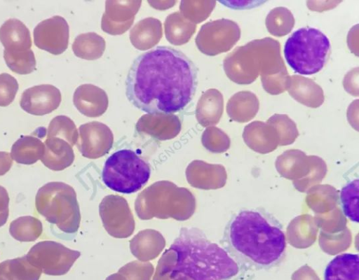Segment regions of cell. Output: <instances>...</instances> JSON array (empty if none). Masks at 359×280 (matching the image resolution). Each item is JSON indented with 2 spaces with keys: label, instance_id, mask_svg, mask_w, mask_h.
<instances>
[{
  "label": "cell",
  "instance_id": "6da1fadb",
  "mask_svg": "<svg viewBox=\"0 0 359 280\" xmlns=\"http://www.w3.org/2000/svg\"><path fill=\"white\" fill-rule=\"evenodd\" d=\"M197 84V68L186 55L169 46H158L133 61L126 93L141 111L172 114L190 103Z\"/></svg>",
  "mask_w": 359,
  "mask_h": 280
},
{
  "label": "cell",
  "instance_id": "7a4b0ae2",
  "mask_svg": "<svg viewBox=\"0 0 359 280\" xmlns=\"http://www.w3.org/2000/svg\"><path fill=\"white\" fill-rule=\"evenodd\" d=\"M221 244L238 265L255 270L278 266L287 248L282 224L262 208L242 209L234 214L224 228Z\"/></svg>",
  "mask_w": 359,
  "mask_h": 280
},
{
  "label": "cell",
  "instance_id": "3957f363",
  "mask_svg": "<svg viewBox=\"0 0 359 280\" xmlns=\"http://www.w3.org/2000/svg\"><path fill=\"white\" fill-rule=\"evenodd\" d=\"M158 267L176 280H227L239 272L238 265L222 247L201 230L187 227L163 253Z\"/></svg>",
  "mask_w": 359,
  "mask_h": 280
},
{
  "label": "cell",
  "instance_id": "277c9868",
  "mask_svg": "<svg viewBox=\"0 0 359 280\" xmlns=\"http://www.w3.org/2000/svg\"><path fill=\"white\" fill-rule=\"evenodd\" d=\"M226 76L239 85H248L261 76L264 90L279 94L287 89L289 76L278 41L266 37L235 48L223 61Z\"/></svg>",
  "mask_w": 359,
  "mask_h": 280
},
{
  "label": "cell",
  "instance_id": "5b68a950",
  "mask_svg": "<svg viewBox=\"0 0 359 280\" xmlns=\"http://www.w3.org/2000/svg\"><path fill=\"white\" fill-rule=\"evenodd\" d=\"M195 208V197L189 190L165 180L146 188L135 202V212L142 220L171 218L186 220L194 214Z\"/></svg>",
  "mask_w": 359,
  "mask_h": 280
},
{
  "label": "cell",
  "instance_id": "8992f818",
  "mask_svg": "<svg viewBox=\"0 0 359 280\" xmlns=\"http://www.w3.org/2000/svg\"><path fill=\"white\" fill-rule=\"evenodd\" d=\"M330 53L328 38L320 30L303 27L287 39L284 55L289 66L297 74L312 75L324 66Z\"/></svg>",
  "mask_w": 359,
  "mask_h": 280
},
{
  "label": "cell",
  "instance_id": "52a82bcc",
  "mask_svg": "<svg viewBox=\"0 0 359 280\" xmlns=\"http://www.w3.org/2000/svg\"><path fill=\"white\" fill-rule=\"evenodd\" d=\"M151 170L149 164L134 151L118 150L105 162L102 181L111 190L125 194L140 190L149 181Z\"/></svg>",
  "mask_w": 359,
  "mask_h": 280
},
{
  "label": "cell",
  "instance_id": "ba28073f",
  "mask_svg": "<svg viewBox=\"0 0 359 280\" xmlns=\"http://www.w3.org/2000/svg\"><path fill=\"white\" fill-rule=\"evenodd\" d=\"M238 24L229 19H219L203 24L196 37L198 49L208 56L230 50L241 37Z\"/></svg>",
  "mask_w": 359,
  "mask_h": 280
},
{
  "label": "cell",
  "instance_id": "9c48e42d",
  "mask_svg": "<svg viewBox=\"0 0 359 280\" xmlns=\"http://www.w3.org/2000/svg\"><path fill=\"white\" fill-rule=\"evenodd\" d=\"M99 213L107 233L115 238H127L135 230V220L128 202L116 195L105 196L99 205Z\"/></svg>",
  "mask_w": 359,
  "mask_h": 280
},
{
  "label": "cell",
  "instance_id": "30bf717a",
  "mask_svg": "<svg viewBox=\"0 0 359 280\" xmlns=\"http://www.w3.org/2000/svg\"><path fill=\"white\" fill-rule=\"evenodd\" d=\"M69 36V25L65 19L59 15L41 21L34 29L35 46L55 55L67 50Z\"/></svg>",
  "mask_w": 359,
  "mask_h": 280
},
{
  "label": "cell",
  "instance_id": "8fae6325",
  "mask_svg": "<svg viewBox=\"0 0 359 280\" xmlns=\"http://www.w3.org/2000/svg\"><path fill=\"white\" fill-rule=\"evenodd\" d=\"M78 148L83 156L90 159L101 158L109 153L114 143L109 127L97 121L81 125L79 128Z\"/></svg>",
  "mask_w": 359,
  "mask_h": 280
},
{
  "label": "cell",
  "instance_id": "7c38bea8",
  "mask_svg": "<svg viewBox=\"0 0 359 280\" xmlns=\"http://www.w3.org/2000/svg\"><path fill=\"white\" fill-rule=\"evenodd\" d=\"M142 1H106L101 20L102 31L110 35H121L132 26Z\"/></svg>",
  "mask_w": 359,
  "mask_h": 280
},
{
  "label": "cell",
  "instance_id": "4fadbf2b",
  "mask_svg": "<svg viewBox=\"0 0 359 280\" xmlns=\"http://www.w3.org/2000/svg\"><path fill=\"white\" fill-rule=\"evenodd\" d=\"M61 101L58 88L52 85L42 84L25 90L22 94L20 104L28 113L43 115L57 108Z\"/></svg>",
  "mask_w": 359,
  "mask_h": 280
},
{
  "label": "cell",
  "instance_id": "5bb4252c",
  "mask_svg": "<svg viewBox=\"0 0 359 280\" xmlns=\"http://www.w3.org/2000/svg\"><path fill=\"white\" fill-rule=\"evenodd\" d=\"M136 130L159 141L170 140L181 131L182 123L175 114L147 113L136 123Z\"/></svg>",
  "mask_w": 359,
  "mask_h": 280
},
{
  "label": "cell",
  "instance_id": "9a60e30c",
  "mask_svg": "<svg viewBox=\"0 0 359 280\" xmlns=\"http://www.w3.org/2000/svg\"><path fill=\"white\" fill-rule=\"evenodd\" d=\"M73 102L81 113L87 117L96 118L107 111L109 99L102 88L93 84H83L74 91Z\"/></svg>",
  "mask_w": 359,
  "mask_h": 280
},
{
  "label": "cell",
  "instance_id": "2e32d148",
  "mask_svg": "<svg viewBox=\"0 0 359 280\" xmlns=\"http://www.w3.org/2000/svg\"><path fill=\"white\" fill-rule=\"evenodd\" d=\"M286 90L297 102L310 108L320 107L324 102L322 88L312 79L301 75L288 76Z\"/></svg>",
  "mask_w": 359,
  "mask_h": 280
},
{
  "label": "cell",
  "instance_id": "e0dca14e",
  "mask_svg": "<svg viewBox=\"0 0 359 280\" xmlns=\"http://www.w3.org/2000/svg\"><path fill=\"white\" fill-rule=\"evenodd\" d=\"M0 41L4 52L16 53L31 49L30 32L25 24L17 19L7 20L0 27Z\"/></svg>",
  "mask_w": 359,
  "mask_h": 280
},
{
  "label": "cell",
  "instance_id": "ac0fdd59",
  "mask_svg": "<svg viewBox=\"0 0 359 280\" xmlns=\"http://www.w3.org/2000/svg\"><path fill=\"white\" fill-rule=\"evenodd\" d=\"M165 246V240L157 230L146 229L139 232L130 241L132 254L142 261L156 258Z\"/></svg>",
  "mask_w": 359,
  "mask_h": 280
},
{
  "label": "cell",
  "instance_id": "d6986e66",
  "mask_svg": "<svg viewBox=\"0 0 359 280\" xmlns=\"http://www.w3.org/2000/svg\"><path fill=\"white\" fill-rule=\"evenodd\" d=\"M223 111L222 94L217 89H208L198 101L196 118L202 127H211L219 122Z\"/></svg>",
  "mask_w": 359,
  "mask_h": 280
},
{
  "label": "cell",
  "instance_id": "ffe728a7",
  "mask_svg": "<svg viewBox=\"0 0 359 280\" xmlns=\"http://www.w3.org/2000/svg\"><path fill=\"white\" fill-rule=\"evenodd\" d=\"M162 36L161 21L151 17L140 20L130 31V41L140 50H147L154 47Z\"/></svg>",
  "mask_w": 359,
  "mask_h": 280
},
{
  "label": "cell",
  "instance_id": "44dd1931",
  "mask_svg": "<svg viewBox=\"0 0 359 280\" xmlns=\"http://www.w3.org/2000/svg\"><path fill=\"white\" fill-rule=\"evenodd\" d=\"M259 108L256 94L250 91H241L234 94L227 102L226 113L229 117L238 122L252 120Z\"/></svg>",
  "mask_w": 359,
  "mask_h": 280
},
{
  "label": "cell",
  "instance_id": "7402d4cb",
  "mask_svg": "<svg viewBox=\"0 0 359 280\" xmlns=\"http://www.w3.org/2000/svg\"><path fill=\"white\" fill-rule=\"evenodd\" d=\"M324 280H359V256L344 253L335 256L326 266Z\"/></svg>",
  "mask_w": 359,
  "mask_h": 280
},
{
  "label": "cell",
  "instance_id": "603a6c76",
  "mask_svg": "<svg viewBox=\"0 0 359 280\" xmlns=\"http://www.w3.org/2000/svg\"><path fill=\"white\" fill-rule=\"evenodd\" d=\"M164 27L166 39L175 46L187 43L196 30V24L185 19L180 12L168 15Z\"/></svg>",
  "mask_w": 359,
  "mask_h": 280
},
{
  "label": "cell",
  "instance_id": "cb8c5ba5",
  "mask_svg": "<svg viewBox=\"0 0 359 280\" xmlns=\"http://www.w3.org/2000/svg\"><path fill=\"white\" fill-rule=\"evenodd\" d=\"M106 47L104 39L95 32L81 34L72 44L74 55L86 60H95L102 57Z\"/></svg>",
  "mask_w": 359,
  "mask_h": 280
},
{
  "label": "cell",
  "instance_id": "d4e9b609",
  "mask_svg": "<svg viewBox=\"0 0 359 280\" xmlns=\"http://www.w3.org/2000/svg\"><path fill=\"white\" fill-rule=\"evenodd\" d=\"M278 134L275 128L268 122L255 120L247 125L243 136L246 144L252 148L262 150L270 147L269 145L275 142Z\"/></svg>",
  "mask_w": 359,
  "mask_h": 280
},
{
  "label": "cell",
  "instance_id": "484cf974",
  "mask_svg": "<svg viewBox=\"0 0 359 280\" xmlns=\"http://www.w3.org/2000/svg\"><path fill=\"white\" fill-rule=\"evenodd\" d=\"M265 24L271 35L281 37L291 32L294 25V18L288 8L276 7L267 14Z\"/></svg>",
  "mask_w": 359,
  "mask_h": 280
},
{
  "label": "cell",
  "instance_id": "4316f807",
  "mask_svg": "<svg viewBox=\"0 0 359 280\" xmlns=\"http://www.w3.org/2000/svg\"><path fill=\"white\" fill-rule=\"evenodd\" d=\"M215 5V1H181L180 13L185 19L196 24L205 20L211 14Z\"/></svg>",
  "mask_w": 359,
  "mask_h": 280
},
{
  "label": "cell",
  "instance_id": "83f0119b",
  "mask_svg": "<svg viewBox=\"0 0 359 280\" xmlns=\"http://www.w3.org/2000/svg\"><path fill=\"white\" fill-rule=\"evenodd\" d=\"M358 187L356 178L348 182L341 190L339 200L344 215L351 221L358 223Z\"/></svg>",
  "mask_w": 359,
  "mask_h": 280
},
{
  "label": "cell",
  "instance_id": "f1b7e54d",
  "mask_svg": "<svg viewBox=\"0 0 359 280\" xmlns=\"http://www.w3.org/2000/svg\"><path fill=\"white\" fill-rule=\"evenodd\" d=\"M4 57L8 67L18 74H28L36 68V59L33 51L8 53L4 52Z\"/></svg>",
  "mask_w": 359,
  "mask_h": 280
},
{
  "label": "cell",
  "instance_id": "f546056e",
  "mask_svg": "<svg viewBox=\"0 0 359 280\" xmlns=\"http://www.w3.org/2000/svg\"><path fill=\"white\" fill-rule=\"evenodd\" d=\"M60 136L73 146L78 140V131L73 120L66 115H57L50 122L48 136Z\"/></svg>",
  "mask_w": 359,
  "mask_h": 280
},
{
  "label": "cell",
  "instance_id": "4dcf8cb0",
  "mask_svg": "<svg viewBox=\"0 0 359 280\" xmlns=\"http://www.w3.org/2000/svg\"><path fill=\"white\" fill-rule=\"evenodd\" d=\"M266 122L271 125L280 136V141L291 143L298 136V130L295 122L285 114H274Z\"/></svg>",
  "mask_w": 359,
  "mask_h": 280
},
{
  "label": "cell",
  "instance_id": "1f68e13d",
  "mask_svg": "<svg viewBox=\"0 0 359 280\" xmlns=\"http://www.w3.org/2000/svg\"><path fill=\"white\" fill-rule=\"evenodd\" d=\"M201 141L204 147L214 153L226 150L230 142L228 136L222 130L213 126L205 130Z\"/></svg>",
  "mask_w": 359,
  "mask_h": 280
},
{
  "label": "cell",
  "instance_id": "d6a6232c",
  "mask_svg": "<svg viewBox=\"0 0 359 280\" xmlns=\"http://www.w3.org/2000/svg\"><path fill=\"white\" fill-rule=\"evenodd\" d=\"M18 90V83L11 75L0 74V106H7L14 100Z\"/></svg>",
  "mask_w": 359,
  "mask_h": 280
},
{
  "label": "cell",
  "instance_id": "836d02e7",
  "mask_svg": "<svg viewBox=\"0 0 359 280\" xmlns=\"http://www.w3.org/2000/svg\"><path fill=\"white\" fill-rule=\"evenodd\" d=\"M358 68L351 69L344 77V87L345 90L353 96H358Z\"/></svg>",
  "mask_w": 359,
  "mask_h": 280
},
{
  "label": "cell",
  "instance_id": "e575fe53",
  "mask_svg": "<svg viewBox=\"0 0 359 280\" xmlns=\"http://www.w3.org/2000/svg\"><path fill=\"white\" fill-rule=\"evenodd\" d=\"M151 7L158 10H165L172 7L176 1H147Z\"/></svg>",
  "mask_w": 359,
  "mask_h": 280
}]
</instances>
